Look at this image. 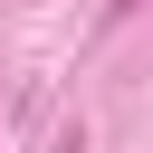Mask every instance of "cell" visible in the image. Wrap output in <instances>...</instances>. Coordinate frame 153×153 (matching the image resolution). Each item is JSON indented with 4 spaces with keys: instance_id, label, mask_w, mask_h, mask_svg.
<instances>
[{
    "instance_id": "cell-1",
    "label": "cell",
    "mask_w": 153,
    "mask_h": 153,
    "mask_svg": "<svg viewBox=\"0 0 153 153\" xmlns=\"http://www.w3.org/2000/svg\"><path fill=\"white\" fill-rule=\"evenodd\" d=\"M115 10H134V0H115Z\"/></svg>"
}]
</instances>
